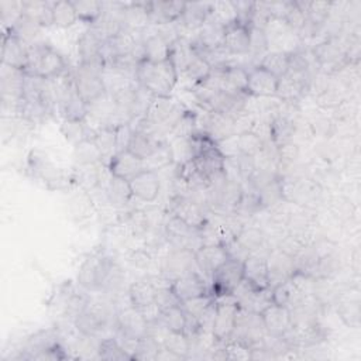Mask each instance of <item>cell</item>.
<instances>
[{
	"instance_id": "d6986e66",
	"label": "cell",
	"mask_w": 361,
	"mask_h": 361,
	"mask_svg": "<svg viewBox=\"0 0 361 361\" xmlns=\"http://www.w3.org/2000/svg\"><path fill=\"white\" fill-rule=\"evenodd\" d=\"M278 78L274 76L267 69L255 65L248 69V83H247V96L254 97H272L276 93Z\"/></svg>"
},
{
	"instance_id": "7dc6e473",
	"label": "cell",
	"mask_w": 361,
	"mask_h": 361,
	"mask_svg": "<svg viewBox=\"0 0 361 361\" xmlns=\"http://www.w3.org/2000/svg\"><path fill=\"white\" fill-rule=\"evenodd\" d=\"M97 357L109 361H123L133 360L131 355L121 347L117 338H104L99 343Z\"/></svg>"
},
{
	"instance_id": "f546056e",
	"label": "cell",
	"mask_w": 361,
	"mask_h": 361,
	"mask_svg": "<svg viewBox=\"0 0 361 361\" xmlns=\"http://www.w3.org/2000/svg\"><path fill=\"white\" fill-rule=\"evenodd\" d=\"M165 231L168 238L172 241L173 245L178 248H189L192 250V240L196 238L199 230L190 227L183 220H180L178 216L171 213V217L168 219L165 224Z\"/></svg>"
},
{
	"instance_id": "7402d4cb",
	"label": "cell",
	"mask_w": 361,
	"mask_h": 361,
	"mask_svg": "<svg viewBox=\"0 0 361 361\" xmlns=\"http://www.w3.org/2000/svg\"><path fill=\"white\" fill-rule=\"evenodd\" d=\"M133 196L142 202H154L161 190V180L155 171L144 169L128 180Z\"/></svg>"
},
{
	"instance_id": "e0dca14e",
	"label": "cell",
	"mask_w": 361,
	"mask_h": 361,
	"mask_svg": "<svg viewBox=\"0 0 361 361\" xmlns=\"http://www.w3.org/2000/svg\"><path fill=\"white\" fill-rule=\"evenodd\" d=\"M310 87V76L296 72H288L278 79L275 96L282 102H298Z\"/></svg>"
},
{
	"instance_id": "1f68e13d",
	"label": "cell",
	"mask_w": 361,
	"mask_h": 361,
	"mask_svg": "<svg viewBox=\"0 0 361 361\" xmlns=\"http://www.w3.org/2000/svg\"><path fill=\"white\" fill-rule=\"evenodd\" d=\"M130 305L142 310L157 300V288L154 282L148 279H140L130 285L128 288Z\"/></svg>"
},
{
	"instance_id": "4316f807",
	"label": "cell",
	"mask_w": 361,
	"mask_h": 361,
	"mask_svg": "<svg viewBox=\"0 0 361 361\" xmlns=\"http://www.w3.org/2000/svg\"><path fill=\"white\" fill-rule=\"evenodd\" d=\"M243 274L244 279L251 283L257 290L269 288L267 257L259 254H250L243 262Z\"/></svg>"
},
{
	"instance_id": "680465c9",
	"label": "cell",
	"mask_w": 361,
	"mask_h": 361,
	"mask_svg": "<svg viewBox=\"0 0 361 361\" xmlns=\"http://www.w3.org/2000/svg\"><path fill=\"white\" fill-rule=\"evenodd\" d=\"M133 135V127L130 123H123L116 126V141H117V151H123L128 148L130 140Z\"/></svg>"
},
{
	"instance_id": "8d00e7d4",
	"label": "cell",
	"mask_w": 361,
	"mask_h": 361,
	"mask_svg": "<svg viewBox=\"0 0 361 361\" xmlns=\"http://www.w3.org/2000/svg\"><path fill=\"white\" fill-rule=\"evenodd\" d=\"M158 323H161L168 331L185 333L186 326V313L182 305H173L161 310Z\"/></svg>"
},
{
	"instance_id": "836d02e7",
	"label": "cell",
	"mask_w": 361,
	"mask_h": 361,
	"mask_svg": "<svg viewBox=\"0 0 361 361\" xmlns=\"http://www.w3.org/2000/svg\"><path fill=\"white\" fill-rule=\"evenodd\" d=\"M258 65L279 79L283 75H286L289 71V51H283V49L268 51L261 58Z\"/></svg>"
},
{
	"instance_id": "3957f363",
	"label": "cell",
	"mask_w": 361,
	"mask_h": 361,
	"mask_svg": "<svg viewBox=\"0 0 361 361\" xmlns=\"http://www.w3.org/2000/svg\"><path fill=\"white\" fill-rule=\"evenodd\" d=\"M63 75L54 79L56 80V86H54L51 82L59 113L63 120H85L89 113V106L83 102L76 90L73 82V72H71L68 78L62 79Z\"/></svg>"
},
{
	"instance_id": "74e56055",
	"label": "cell",
	"mask_w": 361,
	"mask_h": 361,
	"mask_svg": "<svg viewBox=\"0 0 361 361\" xmlns=\"http://www.w3.org/2000/svg\"><path fill=\"white\" fill-rule=\"evenodd\" d=\"M23 13L34 18L41 27L54 25L51 1H23Z\"/></svg>"
},
{
	"instance_id": "f6af8a7d",
	"label": "cell",
	"mask_w": 361,
	"mask_h": 361,
	"mask_svg": "<svg viewBox=\"0 0 361 361\" xmlns=\"http://www.w3.org/2000/svg\"><path fill=\"white\" fill-rule=\"evenodd\" d=\"M212 72H213V69H212L210 63H209L204 58L196 55V56L189 62V65L185 68V71L182 72V75H183L186 79H189L193 85H199V83L207 80V79L210 78Z\"/></svg>"
},
{
	"instance_id": "60d3db41",
	"label": "cell",
	"mask_w": 361,
	"mask_h": 361,
	"mask_svg": "<svg viewBox=\"0 0 361 361\" xmlns=\"http://www.w3.org/2000/svg\"><path fill=\"white\" fill-rule=\"evenodd\" d=\"M51 4H52L54 25L59 28H68L78 21V14H76L73 1L59 0V1H51Z\"/></svg>"
},
{
	"instance_id": "d6a6232c",
	"label": "cell",
	"mask_w": 361,
	"mask_h": 361,
	"mask_svg": "<svg viewBox=\"0 0 361 361\" xmlns=\"http://www.w3.org/2000/svg\"><path fill=\"white\" fill-rule=\"evenodd\" d=\"M61 133L65 140L75 147L82 141L93 140L96 130H92L85 120H63L61 124Z\"/></svg>"
},
{
	"instance_id": "ac0fdd59",
	"label": "cell",
	"mask_w": 361,
	"mask_h": 361,
	"mask_svg": "<svg viewBox=\"0 0 361 361\" xmlns=\"http://www.w3.org/2000/svg\"><path fill=\"white\" fill-rule=\"evenodd\" d=\"M145 169L144 159L134 155L130 149L117 151L110 159H109V171L111 176L121 178L126 180H130L137 173Z\"/></svg>"
},
{
	"instance_id": "8fae6325",
	"label": "cell",
	"mask_w": 361,
	"mask_h": 361,
	"mask_svg": "<svg viewBox=\"0 0 361 361\" xmlns=\"http://www.w3.org/2000/svg\"><path fill=\"white\" fill-rule=\"evenodd\" d=\"M116 324L121 336L133 340H141L149 334V323L142 312L131 305L117 313Z\"/></svg>"
},
{
	"instance_id": "db71d44e",
	"label": "cell",
	"mask_w": 361,
	"mask_h": 361,
	"mask_svg": "<svg viewBox=\"0 0 361 361\" xmlns=\"http://www.w3.org/2000/svg\"><path fill=\"white\" fill-rule=\"evenodd\" d=\"M269 41L264 28L250 27V52L251 56H264L268 52Z\"/></svg>"
},
{
	"instance_id": "4fadbf2b",
	"label": "cell",
	"mask_w": 361,
	"mask_h": 361,
	"mask_svg": "<svg viewBox=\"0 0 361 361\" xmlns=\"http://www.w3.org/2000/svg\"><path fill=\"white\" fill-rule=\"evenodd\" d=\"M79 65L104 71L106 63L103 58V41L89 28L78 39Z\"/></svg>"
},
{
	"instance_id": "2e32d148",
	"label": "cell",
	"mask_w": 361,
	"mask_h": 361,
	"mask_svg": "<svg viewBox=\"0 0 361 361\" xmlns=\"http://www.w3.org/2000/svg\"><path fill=\"white\" fill-rule=\"evenodd\" d=\"M228 259V252L221 243L204 244L195 250L196 268L204 278H212L213 272Z\"/></svg>"
},
{
	"instance_id": "f5cc1de1",
	"label": "cell",
	"mask_w": 361,
	"mask_h": 361,
	"mask_svg": "<svg viewBox=\"0 0 361 361\" xmlns=\"http://www.w3.org/2000/svg\"><path fill=\"white\" fill-rule=\"evenodd\" d=\"M235 238L241 245H244L250 251V254H255V251L259 250L264 245V241H265L264 233L258 228H254V227L241 230L235 235Z\"/></svg>"
},
{
	"instance_id": "b9f144b4",
	"label": "cell",
	"mask_w": 361,
	"mask_h": 361,
	"mask_svg": "<svg viewBox=\"0 0 361 361\" xmlns=\"http://www.w3.org/2000/svg\"><path fill=\"white\" fill-rule=\"evenodd\" d=\"M73 159L82 166H89L100 162L103 159L99 148L93 140H86L73 147Z\"/></svg>"
},
{
	"instance_id": "ffe728a7",
	"label": "cell",
	"mask_w": 361,
	"mask_h": 361,
	"mask_svg": "<svg viewBox=\"0 0 361 361\" xmlns=\"http://www.w3.org/2000/svg\"><path fill=\"white\" fill-rule=\"evenodd\" d=\"M223 49L231 56H244L250 52V27L234 21L224 27Z\"/></svg>"
},
{
	"instance_id": "c3c4849f",
	"label": "cell",
	"mask_w": 361,
	"mask_h": 361,
	"mask_svg": "<svg viewBox=\"0 0 361 361\" xmlns=\"http://www.w3.org/2000/svg\"><path fill=\"white\" fill-rule=\"evenodd\" d=\"M173 162V155H172V149H171V145L165 141L162 142L157 149L155 152L148 157L147 159H144V165H145V169H149V171H158V169H164L165 166H168L169 164Z\"/></svg>"
},
{
	"instance_id": "11a10c76",
	"label": "cell",
	"mask_w": 361,
	"mask_h": 361,
	"mask_svg": "<svg viewBox=\"0 0 361 361\" xmlns=\"http://www.w3.org/2000/svg\"><path fill=\"white\" fill-rule=\"evenodd\" d=\"M340 317L343 322L350 327H358L360 326V302L358 299H350L341 303L340 309Z\"/></svg>"
},
{
	"instance_id": "d590c367",
	"label": "cell",
	"mask_w": 361,
	"mask_h": 361,
	"mask_svg": "<svg viewBox=\"0 0 361 361\" xmlns=\"http://www.w3.org/2000/svg\"><path fill=\"white\" fill-rule=\"evenodd\" d=\"M106 196L113 206L124 207L127 203H130L133 197V192L128 180L111 176L106 186Z\"/></svg>"
},
{
	"instance_id": "52a82bcc",
	"label": "cell",
	"mask_w": 361,
	"mask_h": 361,
	"mask_svg": "<svg viewBox=\"0 0 361 361\" xmlns=\"http://www.w3.org/2000/svg\"><path fill=\"white\" fill-rule=\"evenodd\" d=\"M238 310L240 305L231 295L216 299V313L212 334L217 344H226L231 338L235 329Z\"/></svg>"
},
{
	"instance_id": "83f0119b",
	"label": "cell",
	"mask_w": 361,
	"mask_h": 361,
	"mask_svg": "<svg viewBox=\"0 0 361 361\" xmlns=\"http://www.w3.org/2000/svg\"><path fill=\"white\" fill-rule=\"evenodd\" d=\"M212 3L207 1H185V8L180 18L176 21L178 25L188 31H199L210 16Z\"/></svg>"
},
{
	"instance_id": "9f6ffc18",
	"label": "cell",
	"mask_w": 361,
	"mask_h": 361,
	"mask_svg": "<svg viewBox=\"0 0 361 361\" xmlns=\"http://www.w3.org/2000/svg\"><path fill=\"white\" fill-rule=\"evenodd\" d=\"M235 14H237V21L240 24H244L247 27H251L254 14H255V1H233Z\"/></svg>"
},
{
	"instance_id": "ab89813d",
	"label": "cell",
	"mask_w": 361,
	"mask_h": 361,
	"mask_svg": "<svg viewBox=\"0 0 361 361\" xmlns=\"http://www.w3.org/2000/svg\"><path fill=\"white\" fill-rule=\"evenodd\" d=\"M93 141L99 148L102 157L110 159L117 152L116 126H102L100 128H97Z\"/></svg>"
},
{
	"instance_id": "603a6c76",
	"label": "cell",
	"mask_w": 361,
	"mask_h": 361,
	"mask_svg": "<svg viewBox=\"0 0 361 361\" xmlns=\"http://www.w3.org/2000/svg\"><path fill=\"white\" fill-rule=\"evenodd\" d=\"M196 131H202L207 134L216 142L226 140L231 135H235L233 117L221 113H216V111H206V114L203 116L202 128Z\"/></svg>"
},
{
	"instance_id": "816d5d0a",
	"label": "cell",
	"mask_w": 361,
	"mask_h": 361,
	"mask_svg": "<svg viewBox=\"0 0 361 361\" xmlns=\"http://www.w3.org/2000/svg\"><path fill=\"white\" fill-rule=\"evenodd\" d=\"M210 16L219 21L223 27H227L237 21V14L233 1H214L212 3Z\"/></svg>"
},
{
	"instance_id": "f35d334b",
	"label": "cell",
	"mask_w": 361,
	"mask_h": 361,
	"mask_svg": "<svg viewBox=\"0 0 361 361\" xmlns=\"http://www.w3.org/2000/svg\"><path fill=\"white\" fill-rule=\"evenodd\" d=\"M295 133L293 121L285 116H276L269 123V140L274 142L275 147L290 141Z\"/></svg>"
},
{
	"instance_id": "bcb514c9",
	"label": "cell",
	"mask_w": 361,
	"mask_h": 361,
	"mask_svg": "<svg viewBox=\"0 0 361 361\" xmlns=\"http://www.w3.org/2000/svg\"><path fill=\"white\" fill-rule=\"evenodd\" d=\"M161 345L166 348L168 351L176 354L180 360L188 358L190 353V343L189 338L183 333H175V331H166Z\"/></svg>"
},
{
	"instance_id": "7c38bea8",
	"label": "cell",
	"mask_w": 361,
	"mask_h": 361,
	"mask_svg": "<svg viewBox=\"0 0 361 361\" xmlns=\"http://www.w3.org/2000/svg\"><path fill=\"white\" fill-rule=\"evenodd\" d=\"M109 312L100 303H87V306L73 319L75 327L82 336L96 337L107 324Z\"/></svg>"
},
{
	"instance_id": "5b68a950",
	"label": "cell",
	"mask_w": 361,
	"mask_h": 361,
	"mask_svg": "<svg viewBox=\"0 0 361 361\" xmlns=\"http://www.w3.org/2000/svg\"><path fill=\"white\" fill-rule=\"evenodd\" d=\"M113 272V262L102 254L87 257L78 272V282L86 290H99L109 283Z\"/></svg>"
},
{
	"instance_id": "681fc988",
	"label": "cell",
	"mask_w": 361,
	"mask_h": 361,
	"mask_svg": "<svg viewBox=\"0 0 361 361\" xmlns=\"http://www.w3.org/2000/svg\"><path fill=\"white\" fill-rule=\"evenodd\" d=\"M216 298L212 295V293H207V295H202V296H196V298H192V299H188L185 302H182V307L183 310L189 314V316H193L196 317L197 320L202 319V316L209 310V307L214 303ZM200 323V322H199Z\"/></svg>"
},
{
	"instance_id": "277c9868",
	"label": "cell",
	"mask_w": 361,
	"mask_h": 361,
	"mask_svg": "<svg viewBox=\"0 0 361 361\" xmlns=\"http://www.w3.org/2000/svg\"><path fill=\"white\" fill-rule=\"evenodd\" d=\"M188 109L169 97H152L144 117L162 133L172 131Z\"/></svg>"
},
{
	"instance_id": "91938a15",
	"label": "cell",
	"mask_w": 361,
	"mask_h": 361,
	"mask_svg": "<svg viewBox=\"0 0 361 361\" xmlns=\"http://www.w3.org/2000/svg\"><path fill=\"white\" fill-rule=\"evenodd\" d=\"M93 166H94V165L85 166V171L82 172L80 179H79L83 186L90 188V189L99 183V173H97V171H96Z\"/></svg>"
},
{
	"instance_id": "4dcf8cb0",
	"label": "cell",
	"mask_w": 361,
	"mask_h": 361,
	"mask_svg": "<svg viewBox=\"0 0 361 361\" xmlns=\"http://www.w3.org/2000/svg\"><path fill=\"white\" fill-rule=\"evenodd\" d=\"M121 20H123V25L126 30L135 31V32L142 31L151 23L145 1L123 4Z\"/></svg>"
},
{
	"instance_id": "5bb4252c",
	"label": "cell",
	"mask_w": 361,
	"mask_h": 361,
	"mask_svg": "<svg viewBox=\"0 0 361 361\" xmlns=\"http://www.w3.org/2000/svg\"><path fill=\"white\" fill-rule=\"evenodd\" d=\"M171 289L180 303L196 296L212 293L206 278L197 271H192L173 279L171 282Z\"/></svg>"
},
{
	"instance_id": "f907efd6",
	"label": "cell",
	"mask_w": 361,
	"mask_h": 361,
	"mask_svg": "<svg viewBox=\"0 0 361 361\" xmlns=\"http://www.w3.org/2000/svg\"><path fill=\"white\" fill-rule=\"evenodd\" d=\"M237 138H238L240 152L243 155H248V157H254L255 158L262 151V148L265 145V142L261 138V135L258 133H255V131H248V133L238 134Z\"/></svg>"
},
{
	"instance_id": "30bf717a",
	"label": "cell",
	"mask_w": 361,
	"mask_h": 361,
	"mask_svg": "<svg viewBox=\"0 0 361 361\" xmlns=\"http://www.w3.org/2000/svg\"><path fill=\"white\" fill-rule=\"evenodd\" d=\"M261 320L267 336L283 337L293 327V316L289 307L271 303L261 313Z\"/></svg>"
},
{
	"instance_id": "f1b7e54d",
	"label": "cell",
	"mask_w": 361,
	"mask_h": 361,
	"mask_svg": "<svg viewBox=\"0 0 361 361\" xmlns=\"http://www.w3.org/2000/svg\"><path fill=\"white\" fill-rule=\"evenodd\" d=\"M171 58V44L154 31L142 38V59L151 63H161Z\"/></svg>"
},
{
	"instance_id": "ba28073f",
	"label": "cell",
	"mask_w": 361,
	"mask_h": 361,
	"mask_svg": "<svg viewBox=\"0 0 361 361\" xmlns=\"http://www.w3.org/2000/svg\"><path fill=\"white\" fill-rule=\"evenodd\" d=\"M243 278V261L228 257V259L213 272L210 278V292L216 299L230 296Z\"/></svg>"
},
{
	"instance_id": "44dd1931",
	"label": "cell",
	"mask_w": 361,
	"mask_h": 361,
	"mask_svg": "<svg viewBox=\"0 0 361 361\" xmlns=\"http://www.w3.org/2000/svg\"><path fill=\"white\" fill-rule=\"evenodd\" d=\"M147 11L149 16V21L152 24L165 25L176 23L185 8V1H175V0H155V1H145Z\"/></svg>"
},
{
	"instance_id": "cb8c5ba5",
	"label": "cell",
	"mask_w": 361,
	"mask_h": 361,
	"mask_svg": "<svg viewBox=\"0 0 361 361\" xmlns=\"http://www.w3.org/2000/svg\"><path fill=\"white\" fill-rule=\"evenodd\" d=\"M172 214L178 216L180 220H183L186 224L196 230H203L207 224V217L200 207V204L189 197L179 196L176 197L173 206H172Z\"/></svg>"
},
{
	"instance_id": "d4e9b609",
	"label": "cell",
	"mask_w": 361,
	"mask_h": 361,
	"mask_svg": "<svg viewBox=\"0 0 361 361\" xmlns=\"http://www.w3.org/2000/svg\"><path fill=\"white\" fill-rule=\"evenodd\" d=\"M196 268L195 251L189 248H178L173 251L164 264V274L168 281H173L185 274H189Z\"/></svg>"
},
{
	"instance_id": "9c48e42d",
	"label": "cell",
	"mask_w": 361,
	"mask_h": 361,
	"mask_svg": "<svg viewBox=\"0 0 361 361\" xmlns=\"http://www.w3.org/2000/svg\"><path fill=\"white\" fill-rule=\"evenodd\" d=\"M313 59L326 73H334L350 63L347 49L336 38H329L317 44L313 51Z\"/></svg>"
},
{
	"instance_id": "7a4b0ae2",
	"label": "cell",
	"mask_w": 361,
	"mask_h": 361,
	"mask_svg": "<svg viewBox=\"0 0 361 361\" xmlns=\"http://www.w3.org/2000/svg\"><path fill=\"white\" fill-rule=\"evenodd\" d=\"M66 72L68 66L63 55L52 45L45 42L28 45V66L25 75L54 80Z\"/></svg>"
},
{
	"instance_id": "6da1fadb",
	"label": "cell",
	"mask_w": 361,
	"mask_h": 361,
	"mask_svg": "<svg viewBox=\"0 0 361 361\" xmlns=\"http://www.w3.org/2000/svg\"><path fill=\"white\" fill-rule=\"evenodd\" d=\"M179 73L171 58L161 63L141 59L135 66V80L152 97H169L178 83Z\"/></svg>"
},
{
	"instance_id": "e575fe53",
	"label": "cell",
	"mask_w": 361,
	"mask_h": 361,
	"mask_svg": "<svg viewBox=\"0 0 361 361\" xmlns=\"http://www.w3.org/2000/svg\"><path fill=\"white\" fill-rule=\"evenodd\" d=\"M42 27L34 20L31 18L30 16L27 14H21L20 18L14 23V25L7 31V32H11L13 35H16L18 39H21L24 44L27 45H32V44H37L39 41H37V35L39 34V30Z\"/></svg>"
},
{
	"instance_id": "9a60e30c",
	"label": "cell",
	"mask_w": 361,
	"mask_h": 361,
	"mask_svg": "<svg viewBox=\"0 0 361 361\" xmlns=\"http://www.w3.org/2000/svg\"><path fill=\"white\" fill-rule=\"evenodd\" d=\"M1 65L23 71L24 73L28 66V45L7 31H3Z\"/></svg>"
},
{
	"instance_id": "7bdbcfd3",
	"label": "cell",
	"mask_w": 361,
	"mask_h": 361,
	"mask_svg": "<svg viewBox=\"0 0 361 361\" xmlns=\"http://www.w3.org/2000/svg\"><path fill=\"white\" fill-rule=\"evenodd\" d=\"M73 6L78 14V21L86 23L89 25L99 20L104 8V3L96 0H76L73 1Z\"/></svg>"
},
{
	"instance_id": "6f0895ef",
	"label": "cell",
	"mask_w": 361,
	"mask_h": 361,
	"mask_svg": "<svg viewBox=\"0 0 361 361\" xmlns=\"http://www.w3.org/2000/svg\"><path fill=\"white\" fill-rule=\"evenodd\" d=\"M276 154H278V159L282 164L289 165V164H293L299 158V147L296 144H293L292 141H288V142L276 147Z\"/></svg>"
},
{
	"instance_id": "484cf974",
	"label": "cell",
	"mask_w": 361,
	"mask_h": 361,
	"mask_svg": "<svg viewBox=\"0 0 361 361\" xmlns=\"http://www.w3.org/2000/svg\"><path fill=\"white\" fill-rule=\"evenodd\" d=\"M268 261V282L269 288H274L292 278L295 272L293 258L283 251H274L267 257Z\"/></svg>"
},
{
	"instance_id": "8992f818",
	"label": "cell",
	"mask_w": 361,
	"mask_h": 361,
	"mask_svg": "<svg viewBox=\"0 0 361 361\" xmlns=\"http://www.w3.org/2000/svg\"><path fill=\"white\" fill-rule=\"evenodd\" d=\"M73 82L78 93L89 107L107 96L103 71L100 69L78 65L73 71Z\"/></svg>"
},
{
	"instance_id": "ee69618b",
	"label": "cell",
	"mask_w": 361,
	"mask_h": 361,
	"mask_svg": "<svg viewBox=\"0 0 361 361\" xmlns=\"http://www.w3.org/2000/svg\"><path fill=\"white\" fill-rule=\"evenodd\" d=\"M331 1H309L306 7V18L307 24L317 31L329 18L331 11Z\"/></svg>"
}]
</instances>
